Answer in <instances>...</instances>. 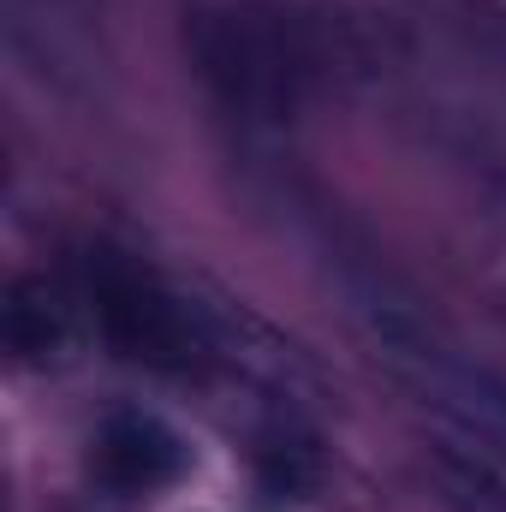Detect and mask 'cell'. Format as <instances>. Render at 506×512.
<instances>
[{"instance_id": "cell-1", "label": "cell", "mask_w": 506, "mask_h": 512, "mask_svg": "<svg viewBox=\"0 0 506 512\" xmlns=\"http://www.w3.org/2000/svg\"><path fill=\"white\" fill-rule=\"evenodd\" d=\"M346 298H352V316H358L376 364L435 423V447H453L465 459H483V465L506 471V376L501 370H489L477 352H465L417 298H405L381 274L352 280Z\"/></svg>"}, {"instance_id": "cell-2", "label": "cell", "mask_w": 506, "mask_h": 512, "mask_svg": "<svg viewBox=\"0 0 506 512\" xmlns=\"http://www.w3.org/2000/svg\"><path fill=\"white\" fill-rule=\"evenodd\" d=\"M84 304H90V322H96L102 346L114 358L137 364V370L203 382V376L239 364L227 322L131 251H114V245L90 251V262H84Z\"/></svg>"}, {"instance_id": "cell-3", "label": "cell", "mask_w": 506, "mask_h": 512, "mask_svg": "<svg viewBox=\"0 0 506 512\" xmlns=\"http://www.w3.org/2000/svg\"><path fill=\"white\" fill-rule=\"evenodd\" d=\"M191 54L203 84L245 120L280 126L304 84H310V48L292 36L286 18L251 12V6H221L191 18Z\"/></svg>"}, {"instance_id": "cell-4", "label": "cell", "mask_w": 506, "mask_h": 512, "mask_svg": "<svg viewBox=\"0 0 506 512\" xmlns=\"http://www.w3.org/2000/svg\"><path fill=\"white\" fill-rule=\"evenodd\" d=\"M185 471H191L185 435L143 405L108 411L90 435V477H96V489H108L120 501H149V495L173 489Z\"/></svg>"}, {"instance_id": "cell-5", "label": "cell", "mask_w": 506, "mask_h": 512, "mask_svg": "<svg viewBox=\"0 0 506 512\" xmlns=\"http://www.w3.org/2000/svg\"><path fill=\"white\" fill-rule=\"evenodd\" d=\"M6 346L24 364H48V358L66 352V316L36 280H18L12 298H6Z\"/></svg>"}, {"instance_id": "cell-6", "label": "cell", "mask_w": 506, "mask_h": 512, "mask_svg": "<svg viewBox=\"0 0 506 512\" xmlns=\"http://www.w3.org/2000/svg\"><path fill=\"white\" fill-rule=\"evenodd\" d=\"M435 477H441L453 512H506V471L483 465V459H465L453 447H435Z\"/></svg>"}]
</instances>
